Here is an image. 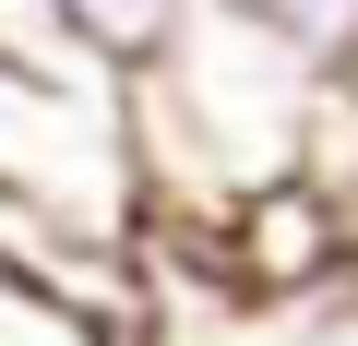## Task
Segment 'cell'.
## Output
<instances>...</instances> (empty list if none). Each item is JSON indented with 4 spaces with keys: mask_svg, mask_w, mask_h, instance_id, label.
<instances>
[{
    "mask_svg": "<svg viewBox=\"0 0 358 346\" xmlns=\"http://www.w3.org/2000/svg\"><path fill=\"white\" fill-rule=\"evenodd\" d=\"M334 72H310L287 36H263L227 0H192L155 72H131V155H143V215L227 227L251 192L299 180L310 108Z\"/></svg>",
    "mask_w": 358,
    "mask_h": 346,
    "instance_id": "1",
    "label": "cell"
},
{
    "mask_svg": "<svg viewBox=\"0 0 358 346\" xmlns=\"http://www.w3.org/2000/svg\"><path fill=\"white\" fill-rule=\"evenodd\" d=\"M227 13H251L263 36H287L310 72H358V0H227Z\"/></svg>",
    "mask_w": 358,
    "mask_h": 346,
    "instance_id": "5",
    "label": "cell"
},
{
    "mask_svg": "<svg viewBox=\"0 0 358 346\" xmlns=\"http://www.w3.org/2000/svg\"><path fill=\"white\" fill-rule=\"evenodd\" d=\"M0 346H108V334L72 322V310H48V298H24V287H0Z\"/></svg>",
    "mask_w": 358,
    "mask_h": 346,
    "instance_id": "7",
    "label": "cell"
},
{
    "mask_svg": "<svg viewBox=\"0 0 358 346\" xmlns=\"http://www.w3.org/2000/svg\"><path fill=\"white\" fill-rule=\"evenodd\" d=\"M60 24L84 36V60H96V72H120V84H131V72H155V60H167V36L192 24V0H60Z\"/></svg>",
    "mask_w": 358,
    "mask_h": 346,
    "instance_id": "4",
    "label": "cell"
},
{
    "mask_svg": "<svg viewBox=\"0 0 358 346\" xmlns=\"http://www.w3.org/2000/svg\"><path fill=\"white\" fill-rule=\"evenodd\" d=\"M215 239H227L239 287H263V298H299V287H322V275L358 251V227H346V203H334L322 180H275V192H251Z\"/></svg>",
    "mask_w": 358,
    "mask_h": 346,
    "instance_id": "3",
    "label": "cell"
},
{
    "mask_svg": "<svg viewBox=\"0 0 358 346\" xmlns=\"http://www.w3.org/2000/svg\"><path fill=\"white\" fill-rule=\"evenodd\" d=\"M0 60H24V72H60V84H120L84 60V36L60 24V0H0Z\"/></svg>",
    "mask_w": 358,
    "mask_h": 346,
    "instance_id": "6",
    "label": "cell"
},
{
    "mask_svg": "<svg viewBox=\"0 0 358 346\" xmlns=\"http://www.w3.org/2000/svg\"><path fill=\"white\" fill-rule=\"evenodd\" d=\"M0 192L72 227H108V239H143L131 84H60V72L0 60Z\"/></svg>",
    "mask_w": 358,
    "mask_h": 346,
    "instance_id": "2",
    "label": "cell"
}]
</instances>
